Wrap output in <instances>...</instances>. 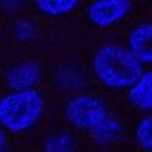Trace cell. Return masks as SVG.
<instances>
[{"mask_svg":"<svg viewBox=\"0 0 152 152\" xmlns=\"http://www.w3.org/2000/svg\"><path fill=\"white\" fill-rule=\"evenodd\" d=\"M66 116L73 125L87 130L103 143L113 142L122 134L121 122L93 96H81L70 100L66 106Z\"/></svg>","mask_w":152,"mask_h":152,"instance_id":"1","label":"cell"},{"mask_svg":"<svg viewBox=\"0 0 152 152\" xmlns=\"http://www.w3.org/2000/svg\"><path fill=\"white\" fill-rule=\"evenodd\" d=\"M43 107L42 97L34 91H15L0 102V122L11 131L30 128L40 118Z\"/></svg>","mask_w":152,"mask_h":152,"instance_id":"3","label":"cell"},{"mask_svg":"<svg viewBox=\"0 0 152 152\" xmlns=\"http://www.w3.org/2000/svg\"><path fill=\"white\" fill-rule=\"evenodd\" d=\"M5 134H3V131L2 130H0V152H2L3 151V148H5Z\"/></svg>","mask_w":152,"mask_h":152,"instance_id":"10","label":"cell"},{"mask_svg":"<svg viewBox=\"0 0 152 152\" xmlns=\"http://www.w3.org/2000/svg\"><path fill=\"white\" fill-rule=\"evenodd\" d=\"M130 100L143 110H152V72L142 75L130 90Z\"/></svg>","mask_w":152,"mask_h":152,"instance_id":"7","label":"cell"},{"mask_svg":"<svg viewBox=\"0 0 152 152\" xmlns=\"http://www.w3.org/2000/svg\"><path fill=\"white\" fill-rule=\"evenodd\" d=\"M94 70L99 79L110 88L133 87L142 76V64L125 48L106 45L94 57Z\"/></svg>","mask_w":152,"mask_h":152,"instance_id":"2","label":"cell"},{"mask_svg":"<svg viewBox=\"0 0 152 152\" xmlns=\"http://www.w3.org/2000/svg\"><path fill=\"white\" fill-rule=\"evenodd\" d=\"M37 81H39V69L31 63L14 67L8 76V82L15 91H28Z\"/></svg>","mask_w":152,"mask_h":152,"instance_id":"6","label":"cell"},{"mask_svg":"<svg viewBox=\"0 0 152 152\" xmlns=\"http://www.w3.org/2000/svg\"><path fill=\"white\" fill-rule=\"evenodd\" d=\"M130 52L140 63L152 64V24H143L130 34Z\"/></svg>","mask_w":152,"mask_h":152,"instance_id":"5","label":"cell"},{"mask_svg":"<svg viewBox=\"0 0 152 152\" xmlns=\"http://www.w3.org/2000/svg\"><path fill=\"white\" fill-rule=\"evenodd\" d=\"M130 8V2H125V0H104V2L93 3L88 9V15L94 24L106 27L121 20Z\"/></svg>","mask_w":152,"mask_h":152,"instance_id":"4","label":"cell"},{"mask_svg":"<svg viewBox=\"0 0 152 152\" xmlns=\"http://www.w3.org/2000/svg\"><path fill=\"white\" fill-rule=\"evenodd\" d=\"M137 140L139 143L146 148V149H152V116L145 118L139 127H137Z\"/></svg>","mask_w":152,"mask_h":152,"instance_id":"9","label":"cell"},{"mask_svg":"<svg viewBox=\"0 0 152 152\" xmlns=\"http://www.w3.org/2000/svg\"><path fill=\"white\" fill-rule=\"evenodd\" d=\"M36 5L42 12L48 15H64L78 5V2H73V0L72 2L70 0H42Z\"/></svg>","mask_w":152,"mask_h":152,"instance_id":"8","label":"cell"}]
</instances>
